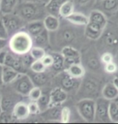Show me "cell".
Here are the masks:
<instances>
[{
    "instance_id": "d590c367",
    "label": "cell",
    "mask_w": 118,
    "mask_h": 124,
    "mask_svg": "<svg viewBox=\"0 0 118 124\" xmlns=\"http://www.w3.org/2000/svg\"><path fill=\"white\" fill-rule=\"evenodd\" d=\"M43 93V90L42 88L39 87V86H33V88L30 90V92L27 94V98H28L29 101H37L39 100V98H41Z\"/></svg>"
},
{
    "instance_id": "bcb514c9",
    "label": "cell",
    "mask_w": 118,
    "mask_h": 124,
    "mask_svg": "<svg viewBox=\"0 0 118 124\" xmlns=\"http://www.w3.org/2000/svg\"><path fill=\"white\" fill-rule=\"evenodd\" d=\"M9 37L10 36H9L8 31H7L3 22H2V20L1 19V21H0V38L8 39Z\"/></svg>"
},
{
    "instance_id": "d6a6232c",
    "label": "cell",
    "mask_w": 118,
    "mask_h": 124,
    "mask_svg": "<svg viewBox=\"0 0 118 124\" xmlns=\"http://www.w3.org/2000/svg\"><path fill=\"white\" fill-rule=\"evenodd\" d=\"M75 8L79 9V11L84 12L89 11L91 7H94L95 0H73Z\"/></svg>"
},
{
    "instance_id": "ac0fdd59",
    "label": "cell",
    "mask_w": 118,
    "mask_h": 124,
    "mask_svg": "<svg viewBox=\"0 0 118 124\" xmlns=\"http://www.w3.org/2000/svg\"><path fill=\"white\" fill-rule=\"evenodd\" d=\"M50 97V106H62L65 101L67 100L68 98V93L62 88L55 86L53 90L49 92Z\"/></svg>"
},
{
    "instance_id": "d6986e66",
    "label": "cell",
    "mask_w": 118,
    "mask_h": 124,
    "mask_svg": "<svg viewBox=\"0 0 118 124\" xmlns=\"http://www.w3.org/2000/svg\"><path fill=\"white\" fill-rule=\"evenodd\" d=\"M104 28L100 26L99 24L88 22V23L84 27V36L87 39L92 41H96L101 36Z\"/></svg>"
},
{
    "instance_id": "7402d4cb",
    "label": "cell",
    "mask_w": 118,
    "mask_h": 124,
    "mask_svg": "<svg viewBox=\"0 0 118 124\" xmlns=\"http://www.w3.org/2000/svg\"><path fill=\"white\" fill-rule=\"evenodd\" d=\"M69 23L78 27H85L88 23V16L82 11H74L66 19Z\"/></svg>"
},
{
    "instance_id": "8d00e7d4",
    "label": "cell",
    "mask_w": 118,
    "mask_h": 124,
    "mask_svg": "<svg viewBox=\"0 0 118 124\" xmlns=\"http://www.w3.org/2000/svg\"><path fill=\"white\" fill-rule=\"evenodd\" d=\"M71 119V110L68 106H62L60 113V123H68Z\"/></svg>"
},
{
    "instance_id": "6da1fadb",
    "label": "cell",
    "mask_w": 118,
    "mask_h": 124,
    "mask_svg": "<svg viewBox=\"0 0 118 124\" xmlns=\"http://www.w3.org/2000/svg\"><path fill=\"white\" fill-rule=\"evenodd\" d=\"M79 27L73 25L69 23L66 19L63 22L61 21L59 28L56 31L50 32V45L56 46L61 51V49L65 46H73L77 48L78 44H81L84 38V28L81 31L79 29ZM87 39V38H86Z\"/></svg>"
},
{
    "instance_id": "11a10c76",
    "label": "cell",
    "mask_w": 118,
    "mask_h": 124,
    "mask_svg": "<svg viewBox=\"0 0 118 124\" xmlns=\"http://www.w3.org/2000/svg\"><path fill=\"white\" fill-rule=\"evenodd\" d=\"M2 111V98H1V93H0V114Z\"/></svg>"
},
{
    "instance_id": "1f68e13d",
    "label": "cell",
    "mask_w": 118,
    "mask_h": 124,
    "mask_svg": "<svg viewBox=\"0 0 118 124\" xmlns=\"http://www.w3.org/2000/svg\"><path fill=\"white\" fill-rule=\"evenodd\" d=\"M18 3L19 0H1L0 11L3 15L12 13V12H14Z\"/></svg>"
},
{
    "instance_id": "c3c4849f",
    "label": "cell",
    "mask_w": 118,
    "mask_h": 124,
    "mask_svg": "<svg viewBox=\"0 0 118 124\" xmlns=\"http://www.w3.org/2000/svg\"><path fill=\"white\" fill-rule=\"evenodd\" d=\"M7 45H8V39L0 38V51L6 48Z\"/></svg>"
},
{
    "instance_id": "ab89813d",
    "label": "cell",
    "mask_w": 118,
    "mask_h": 124,
    "mask_svg": "<svg viewBox=\"0 0 118 124\" xmlns=\"http://www.w3.org/2000/svg\"><path fill=\"white\" fill-rule=\"evenodd\" d=\"M103 70L108 74H115L118 70V65L116 61H112L110 63L105 64L103 65Z\"/></svg>"
},
{
    "instance_id": "6f0895ef",
    "label": "cell",
    "mask_w": 118,
    "mask_h": 124,
    "mask_svg": "<svg viewBox=\"0 0 118 124\" xmlns=\"http://www.w3.org/2000/svg\"><path fill=\"white\" fill-rule=\"evenodd\" d=\"M40 1H41V2H42V3H44L45 5V4L47 3V2L49 1V0H40Z\"/></svg>"
},
{
    "instance_id": "f1b7e54d",
    "label": "cell",
    "mask_w": 118,
    "mask_h": 124,
    "mask_svg": "<svg viewBox=\"0 0 118 124\" xmlns=\"http://www.w3.org/2000/svg\"><path fill=\"white\" fill-rule=\"evenodd\" d=\"M75 11V6L73 0H67L62 5L59 9V17L62 19H66Z\"/></svg>"
},
{
    "instance_id": "ee69618b",
    "label": "cell",
    "mask_w": 118,
    "mask_h": 124,
    "mask_svg": "<svg viewBox=\"0 0 118 124\" xmlns=\"http://www.w3.org/2000/svg\"><path fill=\"white\" fill-rule=\"evenodd\" d=\"M20 58H21V61L23 62L24 65L25 66V68L27 69H30V66H31L32 63L33 62V58L32 57V56L30 55V53H27V54H24V55H22L20 56Z\"/></svg>"
},
{
    "instance_id": "74e56055",
    "label": "cell",
    "mask_w": 118,
    "mask_h": 124,
    "mask_svg": "<svg viewBox=\"0 0 118 124\" xmlns=\"http://www.w3.org/2000/svg\"><path fill=\"white\" fill-rule=\"evenodd\" d=\"M109 118L111 123H118V107L113 101H110L109 104Z\"/></svg>"
},
{
    "instance_id": "52a82bcc",
    "label": "cell",
    "mask_w": 118,
    "mask_h": 124,
    "mask_svg": "<svg viewBox=\"0 0 118 124\" xmlns=\"http://www.w3.org/2000/svg\"><path fill=\"white\" fill-rule=\"evenodd\" d=\"M83 59L85 65L90 72L95 73H100L103 69V64L100 61V53L95 45H91L86 48L81 55V61Z\"/></svg>"
},
{
    "instance_id": "681fc988",
    "label": "cell",
    "mask_w": 118,
    "mask_h": 124,
    "mask_svg": "<svg viewBox=\"0 0 118 124\" xmlns=\"http://www.w3.org/2000/svg\"><path fill=\"white\" fill-rule=\"evenodd\" d=\"M3 81H2V65L0 64V88L3 85Z\"/></svg>"
},
{
    "instance_id": "277c9868",
    "label": "cell",
    "mask_w": 118,
    "mask_h": 124,
    "mask_svg": "<svg viewBox=\"0 0 118 124\" xmlns=\"http://www.w3.org/2000/svg\"><path fill=\"white\" fill-rule=\"evenodd\" d=\"M14 13L18 15L26 23L43 20L48 15L45 5L41 2H19Z\"/></svg>"
},
{
    "instance_id": "f35d334b",
    "label": "cell",
    "mask_w": 118,
    "mask_h": 124,
    "mask_svg": "<svg viewBox=\"0 0 118 124\" xmlns=\"http://www.w3.org/2000/svg\"><path fill=\"white\" fill-rule=\"evenodd\" d=\"M30 70L34 73H42L47 70V68L42 63L41 60H34L30 66Z\"/></svg>"
},
{
    "instance_id": "4dcf8cb0",
    "label": "cell",
    "mask_w": 118,
    "mask_h": 124,
    "mask_svg": "<svg viewBox=\"0 0 118 124\" xmlns=\"http://www.w3.org/2000/svg\"><path fill=\"white\" fill-rule=\"evenodd\" d=\"M19 73L11 67L2 65V81L3 84H11L19 75Z\"/></svg>"
},
{
    "instance_id": "cb8c5ba5",
    "label": "cell",
    "mask_w": 118,
    "mask_h": 124,
    "mask_svg": "<svg viewBox=\"0 0 118 124\" xmlns=\"http://www.w3.org/2000/svg\"><path fill=\"white\" fill-rule=\"evenodd\" d=\"M43 23L45 28L49 32L56 31L61 24V18L54 15L48 14L43 19Z\"/></svg>"
},
{
    "instance_id": "94428289",
    "label": "cell",
    "mask_w": 118,
    "mask_h": 124,
    "mask_svg": "<svg viewBox=\"0 0 118 124\" xmlns=\"http://www.w3.org/2000/svg\"><path fill=\"white\" fill-rule=\"evenodd\" d=\"M101 1H102V0H95V3H96V2H100Z\"/></svg>"
},
{
    "instance_id": "30bf717a",
    "label": "cell",
    "mask_w": 118,
    "mask_h": 124,
    "mask_svg": "<svg viewBox=\"0 0 118 124\" xmlns=\"http://www.w3.org/2000/svg\"><path fill=\"white\" fill-rule=\"evenodd\" d=\"M109 100L99 97L95 99V123H111L109 118Z\"/></svg>"
},
{
    "instance_id": "4316f807",
    "label": "cell",
    "mask_w": 118,
    "mask_h": 124,
    "mask_svg": "<svg viewBox=\"0 0 118 124\" xmlns=\"http://www.w3.org/2000/svg\"><path fill=\"white\" fill-rule=\"evenodd\" d=\"M101 97L109 101H113L118 97V90L113 82L105 83L101 90Z\"/></svg>"
},
{
    "instance_id": "b9f144b4",
    "label": "cell",
    "mask_w": 118,
    "mask_h": 124,
    "mask_svg": "<svg viewBox=\"0 0 118 124\" xmlns=\"http://www.w3.org/2000/svg\"><path fill=\"white\" fill-rule=\"evenodd\" d=\"M100 61H101L103 65L105 64L110 63V62H112L115 61L114 55L112 53H109V52H105V53H101L100 55Z\"/></svg>"
},
{
    "instance_id": "f546056e",
    "label": "cell",
    "mask_w": 118,
    "mask_h": 124,
    "mask_svg": "<svg viewBox=\"0 0 118 124\" xmlns=\"http://www.w3.org/2000/svg\"><path fill=\"white\" fill-rule=\"evenodd\" d=\"M67 0H49L45 4V9L48 14L59 17V9Z\"/></svg>"
},
{
    "instance_id": "d4e9b609",
    "label": "cell",
    "mask_w": 118,
    "mask_h": 124,
    "mask_svg": "<svg viewBox=\"0 0 118 124\" xmlns=\"http://www.w3.org/2000/svg\"><path fill=\"white\" fill-rule=\"evenodd\" d=\"M32 41H33V46H38L43 48L46 50L50 46V39H49V32L46 29L43 31L41 33L35 36H32Z\"/></svg>"
},
{
    "instance_id": "8fae6325",
    "label": "cell",
    "mask_w": 118,
    "mask_h": 124,
    "mask_svg": "<svg viewBox=\"0 0 118 124\" xmlns=\"http://www.w3.org/2000/svg\"><path fill=\"white\" fill-rule=\"evenodd\" d=\"M2 20L8 31L9 36L17 31L24 29L27 23L24 19H22L18 15L15 14L14 12L2 15Z\"/></svg>"
},
{
    "instance_id": "7bdbcfd3",
    "label": "cell",
    "mask_w": 118,
    "mask_h": 124,
    "mask_svg": "<svg viewBox=\"0 0 118 124\" xmlns=\"http://www.w3.org/2000/svg\"><path fill=\"white\" fill-rule=\"evenodd\" d=\"M28 109L31 115H39L41 112L37 101H30L28 102Z\"/></svg>"
},
{
    "instance_id": "836d02e7",
    "label": "cell",
    "mask_w": 118,
    "mask_h": 124,
    "mask_svg": "<svg viewBox=\"0 0 118 124\" xmlns=\"http://www.w3.org/2000/svg\"><path fill=\"white\" fill-rule=\"evenodd\" d=\"M49 92L50 91H43L42 95L39 100L37 101V103L39 105V107L41 109V111H45L49 107L50 105V97H49Z\"/></svg>"
},
{
    "instance_id": "f6af8a7d",
    "label": "cell",
    "mask_w": 118,
    "mask_h": 124,
    "mask_svg": "<svg viewBox=\"0 0 118 124\" xmlns=\"http://www.w3.org/2000/svg\"><path fill=\"white\" fill-rule=\"evenodd\" d=\"M41 61L47 69L51 68L53 65V63H54V58H53V56L51 55V53H49V54L46 53L45 56L41 59Z\"/></svg>"
},
{
    "instance_id": "7c38bea8",
    "label": "cell",
    "mask_w": 118,
    "mask_h": 124,
    "mask_svg": "<svg viewBox=\"0 0 118 124\" xmlns=\"http://www.w3.org/2000/svg\"><path fill=\"white\" fill-rule=\"evenodd\" d=\"M10 85L17 93L23 97H27L34 86L33 82L27 73H19Z\"/></svg>"
},
{
    "instance_id": "816d5d0a",
    "label": "cell",
    "mask_w": 118,
    "mask_h": 124,
    "mask_svg": "<svg viewBox=\"0 0 118 124\" xmlns=\"http://www.w3.org/2000/svg\"><path fill=\"white\" fill-rule=\"evenodd\" d=\"M112 82H113V84L115 85V86L117 87V89L118 90V78L117 77H115V78L112 79Z\"/></svg>"
},
{
    "instance_id": "3957f363",
    "label": "cell",
    "mask_w": 118,
    "mask_h": 124,
    "mask_svg": "<svg viewBox=\"0 0 118 124\" xmlns=\"http://www.w3.org/2000/svg\"><path fill=\"white\" fill-rule=\"evenodd\" d=\"M95 44L100 55L105 52H109L115 56L118 51V23L109 22L104 31L97 39Z\"/></svg>"
},
{
    "instance_id": "db71d44e",
    "label": "cell",
    "mask_w": 118,
    "mask_h": 124,
    "mask_svg": "<svg viewBox=\"0 0 118 124\" xmlns=\"http://www.w3.org/2000/svg\"><path fill=\"white\" fill-rule=\"evenodd\" d=\"M115 61L117 62V65H118V51L117 52V53L115 54Z\"/></svg>"
},
{
    "instance_id": "60d3db41",
    "label": "cell",
    "mask_w": 118,
    "mask_h": 124,
    "mask_svg": "<svg viewBox=\"0 0 118 124\" xmlns=\"http://www.w3.org/2000/svg\"><path fill=\"white\" fill-rule=\"evenodd\" d=\"M15 118L12 116V113L7 111H2L0 114V123H11L15 122Z\"/></svg>"
},
{
    "instance_id": "f907efd6",
    "label": "cell",
    "mask_w": 118,
    "mask_h": 124,
    "mask_svg": "<svg viewBox=\"0 0 118 124\" xmlns=\"http://www.w3.org/2000/svg\"><path fill=\"white\" fill-rule=\"evenodd\" d=\"M110 19H111L112 21H114V22H117V23H118V10L117 11L116 13H115L113 16L111 17V18H110Z\"/></svg>"
},
{
    "instance_id": "8992f818",
    "label": "cell",
    "mask_w": 118,
    "mask_h": 124,
    "mask_svg": "<svg viewBox=\"0 0 118 124\" xmlns=\"http://www.w3.org/2000/svg\"><path fill=\"white\" fill-rule=\"evenodd\" d=\"M81 80L82 79L72 78L66 73V70H63L53 77L52 84H54L55 86L62 88L68 93H76L81 83Z\"/></svg>"
},
{
    "instance_id": "9f6ffc18",
    "label": "cell",
    "mask_w": 118,
    "mask_h": 124,
    "mask_svg": "<svg viewBox=\"0 0 118 124\" xmlns=\"http://www.w3.org/2000/svg\"><path fill=\"white\" fill-rule=\"evenodd\" d=\"M113 102H114L115 104H116V106L118 107V97L114 99V100H113Z\"/></svg>"
},
{
    "instance_id": "ba28073f",
    "label": "cell",
    "mask_w": 118,
    "mask_h": 124,
    "mask_svg": "<svg viewBox=\"0 0 118 124\" xmlns=\"http://www.w3.org/2000/svg\"><path fill=\"white\" fill-rule=\"evenodd\" d=\"M0 93H1L2 98V111H7V112L12 113L15 105L19 101L23 100L22 95L18 93L10 84H4L0 88Z\"/></svg>"
},
{
    "instance_id": "680465c9",
    "label": "cell",
    "mask_w": 118,
    "mask_h": 124,
    "mask_svg": "<svg viewBox=\"0 0 118 124\" xmlns=\"http://www.w3.org/2000/svg\"><path fill=\"white\" fill-rule=\"evenodd\" d=\"M2 15H3V14H2V11H0V21H1V19H2Z\"/></svg>"
},
{
    "instance_id": "83f0119b",
    "label": "cell",
    "mask_w": 118,
    "mask_h": 124,
    "mask_svg": "<svg viewBox=\"0 0 118 124\" xmlns=\"http://www.w3.org/2000/svg\"><path fill=\"white\" fill-rule=\"evenodd\" d=\"M65 70L71 77L77 79H82L86 73V69L81 63L73 64Z\"/></svg>"
},
{
    "instance_id": "4fadbf2b",
    "label": "cell",
    "mask_w": 118,
    "mask_h": 124,
    "mask_svg": "<svg viewBox=\"0 0 118 124\" xmlns=\"http://www.w3.org/2000/svg\"><path fill=\"white\" fill-rule=\"evenodd\" d=\"M61 53L64 56L65 69L73 64L81 63V53L73 46H65L61 49Z\"/></svg>"
},
{
    "instance_id": "44dd1931",
    "label": "cell",
    "mask_w": 118,
    "mask_h": 124,
    "mask_svg": "<svg viewBox=\"0 0 118 124\" xmlns=\"http://www.w3.org/2000/svg\"><path fill=\"white\" fill-rule=\"evenodd\" d=\"M88 19L89 22L97 23L104 28L109 23V18L106 15L98 9H93L89 12Z\"/></svg>"
},
{
    "instance_id": "7a4b0ae2",
    "label": "cell",
    "mask_w": 118,
    "mask_h": 124,
    "mask_svg": "<svg viewBox=\"0 0 118 124\" xmlns=\"http://www.w3.org/2000/svg\"><path fill=\"white\" fill-rule=\"evenodd\" d=\"M104 86V81L95 73H85L82 78L81 83L76 93L78 99L82 98H91L96 99L101 96V90Z\"/></svg>"
},
{
    "instance_id": "e0dca14e",
    "label": "cell",
    "mask_w": 118,
    "mask_h": 124,
    "mask_svg": "<svg viewBox=\"0 0 118 124\" xmlns=\"http://www.w3.org/2000/svg\"><path fill=\"white\" fill-rule=\"evenodd\" d=\"M30 112L28 109V102L24 100L19 101L15 105L12 110V116L16 121H24L30 117Z\"/></svg>"
},
{
    "instance_id": "ffe728a7",
    "label": "cell",
    "mask_w": 118,
    "mask_h": 124,
    "mask_svg": "<svg viewBox=\"0 0 118 124\" xmlns=\"http://www.w3.org/2000/svg\"><path fill=\"white\" fill-rule=\"evenodd\" d=\"M62 106H50L45 111L40 114V116L45 120V122L49 123H60V113Z\"/></svg>"
},
{
    "instance_id": "f5cc1de1",
    "label": "cell",
    "mask_w": 118,
    "mask_h": 124,
    "mask_svg": "<svg viewBox=\"0 0 118 124\" xmlns=\"http://www.w3.org/2000/svg\"><path fill=\"white\" fill-rule=\"evenodd\" d=\"M19 2H41L40 0H19Z\"/></svg>"
},
{
    "instance_id": "e575fe53",
    "label": "cell",
    "mask_w": 118,
    "mask_h": 124,
    "mask_svg": "<svg viewBox=\"0 0 118 124\" xmlns=\"http://www.w3.org/2000/svg\"><path fill=\"white\" fill-rule=\"evenodd\" d=\"M30 55L33 58V60H41L45 56L46 50L43 48L38 46H33L29 52Z\"/></svg>"
},
{
    "instance_id": "7dc6e473",
    "label": "cell",
    "mask_w": 118,
    "mask_h": 124,
    "mask_svg": "<svg viewBox=\"0 0 118 124\" xmlns=\"http://www.w3.org/2000/svg\"><path fill=\"white\" fill-rule=\"evenodd\" d=\"M7 53H8V51L6 50V48L0 51V64H1V65H3L4 64Z\"/></svg>"
},
{
    "instance_id": "5b68a950",
    "label": "cell",
    "mask_w": 118,
    "mask_h": 124,
    "mask_svg": "<svg viewBox=\"0 0 118 124\" xmlns=\"http://www.w3.org/2000/svg\"><path fill=\"white\" fill-rule=\"evenodd\" d=\"M7 47L12 53L22 56L29 53L33 47V41L32 36L23 29L9 37Z\"/></svg>"
},
{
    "instance_id": "91938a15",
    "label": "cell",
    "mask_w": 118,
    "mask_h": 124,
    "mask_svg": "<svg viewBox=\"0 0 118 124\" xmlns=\"http://www.w3.org/2000/svg\"><path fill=\"white\" fill-rule=\"evenodd\" d=\"M115 77H117V78H118V70H117V73H115Z\"/></svg>"
},
{
    "instance_id": "2e32d148",
    "label": "cell",
    "mask_w": 118,
    "mask_h": 124,
    "mask_svg": "<svg viewBox=\"0 0 118 124\" xmlns=\"http://www.w3.org/2000/svg\"><path fill=\"white\" fill-rule=\"evenodd\" d=\"M94 9H98L110 19L118 10V0H102L94 5Z\"/></svg>"
},
{
    "instance_id": "5bb4252c",
    "label": "cell",
    "mask_w": 118,
    "mask_h": 124,
    "mask_svg": "<svg viewBox=\"0 0 118 124\" xmlns=\"http://www.w3.org/2000/svg\"><path fill=\"white\" fill-rule=\"evenodd\" d=\"M27 73L28 74L32 81L33 82V85L35 86H39L41 88L45 87L48 84H49L54 77V74L51 72L48 71V69L46 71L42 72V73H34L29 69Z\"/></svg>"
},
{
    "instance_id": "9a60e30c",
    "label": "cell",
    "mask_w": 118,
    "mask_h": 124,
    "mask_svg": "<svg viewBox=\"0 0 118 124\" xmlns=\"http://www.w3.org/2000/svg\"><path fill=\"white\" fill-rule=\"evenodd\" d=\"M3 65L11 67V68L18 72L19 73H27V72L28 71V69H27L24 65L23 62L21 61L20 56L16 55V54L12 53L11 51H8Z\"/></svg>"
},
{
    "instance_id": "9c48e42d",
    "label": "cell",
    "mask_w": 118,
    "mask_h": 124,
    "mask_svg": "<svg viewBox=\"0 0 118 124\" xmlns=\"http://www.w3.org/2000/svg\"><path fill=\"white\" fill-rule=\"evenodd\" d=\"M76 109L79 116L83 121L93 123L95 113V100L91 98L79 99L76 103Z\"/></svg>"
},
{
    "instance_id": "484cf974",
    "label": "cell",
    "mask_w": 118,
    "mask_h": 124,
    "mask_svg": "<svg viewBox=\"0 0 118 124\" xmlns=\"http://www.w3.org/2000/svg\"><path fill=\"white\" fill-rule=\"evenodd\" d=\"M24 30L27 31V33L32 37L41 33L42 31L45 30V28L44 26L43 20H35L27 23Z\"/></svg>"
},
{
    "instance_id": "6125c7cd",
    "label": "cell",
    "mask_w": 118,
    "mask_h": 124,
    "mask_svg": "<svg viewBox=\"0 0 118 124\" xmlns=\"http://www.w3.org/2000/svg\"><path fill=\"white\" fill-rule=\"evenodd\" d=\"M0 2H1V0H0Z\"/></svg>"
},
{
    "instance_id": "603a6c76",
    "label": "cell",
    "mask_w": 118,
    "mask_h": 124,
    "mask_svg": "<svg viewBox=\"0 0 118 124\" xmlns=\"http://www.w3.org/2000/svg\"><path fill=\"white\" fill-rule=\"evenodd\" d=\"M51 55L53 56L54 58V63L51 68H49L51 69V73H53V72L54 73V75L57 73H60V72L65 70V60H64V56H62V54L61 53V52H52Z\"/></svg>"
}]
</instances>
